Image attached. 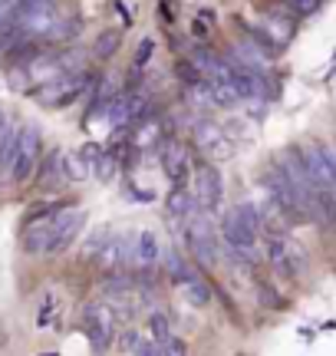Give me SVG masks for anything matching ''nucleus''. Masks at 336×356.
Returning a JSON list of instances; mask_svg holds the SVG:
<instances>
[{
	"mask_svg": "<svg viewBox=\"0 0 336 356\" xmlns=\"http://www.w3.org/2000/svg\"><path fill=\"white\" fill-rule=\"evenodd\" d=\"M185 244L198 264H218V241H215V231H211V218L205 211H198L185 221Z\"/></svg>",
	"mask_w": 336,
	"mask_h": 356,
	"instance_id": "obj_1",
	"label": "nucleus"
},
{
	"mask_svg": "<svg viewBox=\"0 0 336 356\" xmlns=\"http://www.w3.org/2000/svg\"><path fill=\"white\" fill-rule=\"evenodd\" d=\"M40 152H43L40 129L33 122H26V129H20V145H17V155H13V165H10L13 185H24V181H30V178L37 175Z\"/></svg>",
	"mask_w": 336,
	"mask_h": 356,
	"instance_id": "obj_2",
	"label": "nucleus"
},
{
	"mask_svg": "<svg viewBox=\"0 0 336 356\" xmlns=\"http://www.w3.org/2000/svg\"><path fill=\"white\" fill-rule=\"evenodd\" d=\"M221 198H224V181L215 165H201L198 178H194V202L208 218L221 211Z\"/></svg>",
	"mask_w": 336,
	"mask_h": 356,
	"instance_id": "obj_3",
	"label": "nucleus"
},
{
	"mask_svg": "<svg viewBox=\"0 0 336 356\" xmlns=\"http://www.w3.org/2000/svg\"><path fill=\"white\" fill-rule=\"evenodd\" d=\"M258 228H251L247 225V218L237 211V208H231L228 215L221 218V238H224V244H231V248H237V251H254V244H258Z\"/></svg>",
	"mask_w": 336,
	"mask_h": 356,
	"instance_id": "obj_4",
	"label": "nucleus"
},
{
	"mask_svg": "<svg viewBox=\"0 0 336 356\" xmlns=\"http://www.w3.org/2000/svg\"><path fill=\"white\" fill-rule=\"evenodd\" d=\"M162 261V248H158V234L152 228H142L129 241V267L135 270H152Z\"/></svg>",
	"mask_w": 336,
	"mask_h": 356,
	"instance_id": "obj_5",
	"label": "nucleus"
},
{
	"mask_svg": "<svg viewBox=\"0 0 336 356\" xmlns=\"http://www.w3.org/2000/svg\"><path fill=\"white\" fill-rule=\"evenodd\" d=\"M83 330L90 333V340L96 350H103L109 343V337L116 330V317H112V307H99V304H90L83 310Z\"/></svg>",
	"mask_w": 336,
	"mask_h": 356,
	"instance_id": "obj_6",
	"label": "nucleus"
},
{
	"mask_svg": "<svg viewBox=\"0 0 336 356\" xmlns=\"http://www.w3.org/2000/svg\"><path fill=\"white\" fill-rule=\"evenodd\" d=\"M83 221L86 215L83 211H60V215L53 218V244H50V254H63L69 244L79 238V231H83Z\"/></svg>",
	"mask_w": 336,
	"mask_h": 356,
	"instance_id": "obj_7",
	"label": "nucleus"
},
{
	"mask_svg": "<svg viewBox=\"0 0 336 356\" xmlns=\"http://www.w3.org/2000/svg\"><path fill=\"white\" fill-rule=\"evenodd\" d=\"M194 145L211 159H228L231 155V139L224 136L218 122H198L194 126Z\"/></svg>",
	"mask_w": 336,
	"mask_h": 356,
	"instance_id": "obj_8",
	"label": "nucleus"
},
{
	"mask_svg": "<svg viewBox=\"0 0 336 356\" xmlns=\"http://www.w3.org/2000/svg\"><path fill=\"white\" fill-rule=\"evenodd\" d=\"M129 234H109V241L103 244V251L96 257V264L103 267L106 274H116V270H126L129 267Z\"/></svg>",
	"mask_w": 336,
	"mask_h": 356,
	"instance_id": "obj_9",
	"label": "nucleus"
},
{
	"mask_svg": "<svg viewBox=\"0 0 336 356\" xmlns=\"http://www.w3.org/2000/svg\"><path fill=\"white\" fill-rule=\"evenodd\" d=\"M50 244H53V218H43V221H30L24 234V251L30 257L40 254H50Z\"/></svg>",
	"mask_w": 336,
	"mask_h": 356,
	"instance_id": "obj_10",
	"label": "nucleus"
},
{
	"mask_svg": "<svg viewBox=\"0 0 336 356\" xmlns=\"http://www.w3.org/2000/svg\"><path fill=\"white\" fill-rule=\"evenodd\" d=\"M162 168H165V175L171 178L175 185H181V178H188V172H192V162H188V152H185V145L171 142L165 152H162Z\"/></svg>",
	"mask_w": 336,
	"mask_h": 356,
	"instance_id": "obj_11",
	"label": "nucleus"
},
{
	"mask_svg": "<svg viewBox=\"0 0 336 356\" xmlns=\"http://www.w3.org/2000/svg\"><path fill=\"white\" fill-rule=\"evenodd\" d=\"M165 208H168V215L178 218L181 225H185L192 215H198V211H201V208H198V202H194V195L188 188H181V185H175V188H171Z\"/></svg>",
	"mask_w": 336,
	"mask_h": 356,
	"instance_id": "obj_12",
	"label": "nucleus"
},
{
	"mask_svg": "<svg viewBox=\"0 0 336 356\" xmlns=\"http://www.w3.org/2000/svg\"><path fill=\"white\" fill-rule=\"evenodd\" d=\"M313 221L326 228H336V188H317L313 191Z\"/></svg>",
	"mask_w": 336,
	"mask_h": 356,
	"instance_id": "obj_13",
	"label": "nucleus"
},
{
	"mask_svg": "<svg viewBox=\"0 0 336 356\" xmlns=\"http://www.w3.org/2000/svg\"><path fill=\"white\" fill-rule=\"evenodd\" d=\"M37 181H40V188L43 191H50L56 181H63V152H56V149H53V152L40 162Z\"/></svg>",
	"mask_w": 336,
	"mask_h": 356,
	"instance_id": "obj_14",
	"label": "nucleus"
},
{
	"mask_svg": "<svg viewBox=\"0 0 336 356\" xmlns=\"http://www.w3.org/2000/svg\"><path fill=\"white\" fill-rule=\"evenodd\" d=\"M119 47H122V33L119 30H103L96 37V43H92V56L96 60H112L119 53Z\"/></svg>",
	"mask_w": 336,
	"mask_h": 356,
	"instance_id": "obj_15",
	"label": "nucleus"
},
{
	"mask_svg": "<svg viewBox=\"0 0 336 356\" xmlns=\"http://www.w3.org/2000/svg\"><path fill=\"white\" fill-rule=\"evenodd\" d=\"M185 300L192 307H208L211 304V287H208L205 280H198V277H192V280H185Z\"/></svg>",
	"mask_w": 336,
	"mask_h": 356,
	"instance_id": "obj_16",
	"label": "nucleus"
},
{
	"mask_svg": "<svg viewBox=\"0 0 336 356\" xmlns=\"http://www.w3.org/2000/svg\"><path fill=\"white\" fill-rule=\"evenodd\" d=\"M109 234H112L109 228H92V234L86 238L83 251H79V254H83V261H96V257H99V251H103V244L109 241Z\"/></svg>",
	"mask_w": 336,
	"mask_h": 356,
	"instance_id": "obj_17",
	"label": "nucleus"
},
{
	"mask_svg": "<svg viewBox=\"0 0 336 356\" xmlns=\"http://www.w3.org/2000/svg\"><path fill=\"white\" fill-rule=\"evenodd\" d=\"M90 162L86 159H79V155H63V178L66 181H83V178L90 175Z\"/></svg>",
	"mask_w": 336,
	"mask_h": 356,
	"instance_id": "obj_18",
	"label": "nucleus"
},
{
	"mask_svg": "<svg viewBox=\"0 0 336 356\" xmlns=\"http://www.w3.org/2000/svg\"><path fill=\"white\" fill-rule=\"evenodd\" d=\"M149 333H152V340H156L158 346L165 343V340H171V323H168L165 310H156V314L149 317Z\"/></svg>",
	"mask_w": 336,
	"mask_h": 356,
	"instance_id": "obj_19",
	"label": "nucleus"
},
{
	"mask_svg": "<svg viewBox=\"0 0 336 356\" xmlns=\"http://www.w3.org/2000/svg\"><path fill=\"white\" fill-rule=\"evenodd\" d=\"M92 165H96V175L103 178V181H109V178L116 175V152H103L99 155V159H96V162H92Z\"/></svg>",
	"mask_w": 336,
	"mask_h": 356,
	"instance_id": "obj_20",
	"label": "nucleus"
},
{
	"mask_svg": "<svg viewBox=\"0 0 336 356\" xmlns=\"http://www.w3.org/2000/svg\"><path fill=\"white\" fill-rule=\"evenodd\" d=\"M165 267H168V274L175 280H185L188 277V267H185V257L178 254V251H168L165 254Z\"/></svg>",
	"mask_w": 336,
	"mask_h": 356,
	"instance_id": "obj_21",
	"label": "nucleus"
},
{
	"mask_svg": "<svg viewBox=\"0 0 336 356\" xmlns=\"http://www.w3.org/2000/svg\"><path fill=\"white\" fill-rule=\"evenodd\" d=\"M317 7H320V0H287V10L294 17H310L317 13Z\"/></svg>",
	"mask_w": 336,
	"mask_h": 356,
	"instance_id": "obj_22",
	"label": "nucleus"
},
{
	"mask_svg": "<svg viewBox=\"0 0 336 356\" xmlns=\"http://www.w3.org/2000/svg\"><path fill=\"white\" fill-rule=\"evenodd\" d=\"M158 356H188V346H185V340H175V337H171V340L162 343V353Z\"/></svg>",
	"mask_w": 336,
	"mask_h": 356,
	"instance_id": "obj_23",
	"label": "nucleus"
},
{
	"mask_svg": "<svg viewBox=\"0 0 336 356\" xmlns=\"http://www.w3.org/2000/svg\"><path fill=\"white\" fill-rule=\"evenodd\" d=\"M152 53H156V40H142V43H139V50H135V66L142 70V66L149 63V56H152Z\"/></svg>",
	"mask_w": 336,
	"mask_h": 356,
	"instance_id": "obj_24",
	"label": "nucleus"
},
{
	"mask_svg": "<svg viewBox=\"0 0 336 356\" xmlns=\"http://www.w3.org/2000/svg\"><path fill=\"white\" fill-rule=\"evenodd\" d=\"M99 155H103V145H99V142H86V145H83V149H79V159H86V162H96V159H99Z\"/></svg>",
	"mask_w": 336,
	"mask_h": 356,
	"instance_id": "obj_25",
	"label": "nucleus"
},
{
	"mask_svg": "<svg viewBox=\"0 0 336 356\" xmlns=\"http://www.w3.org/2000/svg\"><path fill=\"white\" fill-rule=\"evenodd\" d=\"M139 343H142V337H139L135 330H126V333H122V340H119V346H122L126 353H132V350H135Z\"/></svg>",
	"mask_w": 336,
	"mask_h": 356,
	"instance_id": "obj_26",
	"label": "nucleus"
},
{
	"mask_svg": "<svg viewBox=\"0 0 336 356\" xmlns=\"http://www.w3.org/2000/svg\"><path fill=\"white\" fill-rule=\"evenodd\" d=\"M53 307H56V300H53V297H47V300H43V307H40V317H37V323H40V327H47V323H50Z\"/></svg>",
	"mask_w": 336,
	"mask_h": 356,
	"instance_id": "obj_27",
	"label": "nucleus"
},
{
	"mask_svg": "<svg viewBox=\"0 0 336 356\" xmlns=\"http://www.w3.org/2000/svg\"><path fill=\"white\" fill-rule=\"evenodd\" d=\"M156 340H152V343H145V340H142V343H139V346H135V350H132V353H135V356H158V350H156Z\"/></svg>",
	"mask_w": 336,
	"mask_h": 356,
	"instance_id": "obj_28",
	"label": "nucleus"
},
{
	"mask_svg": "<svg viewBox=\"0 0 336 356\" xmlns=\"http://www.w3.org/2000/svg\"><path fill=\"white\" fill-rule=\"evenodd\" d=\"M260 300H267V304H271V307H277V304H280V297H277V293H274L271 287H260Z\"/></svg>",
	"mask_w": 336,
	"mask_h": 356,
	"instance_id": "obj_29",
	"label": "nucleus"
},
{
	"mask_svg": "<svg viewBox=\"0 0 336 356\" xmlns=\"http://www.w3.org/2000/svg\"><path fill=\"white\" fill-rule=\"evenodd\" d=\"M43 356H50V353H43ZM53 356H56V353H53Z\"/></svg>",
	"mask_w": 336,
	"mask_h": 356,
	"instance_id": "obj_30",
	"label": "nucleus"
}]
</instances>
